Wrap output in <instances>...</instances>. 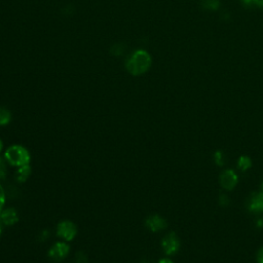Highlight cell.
<instances>
[{
    "label": "cell",
    "instance_id": "cell-1",
    "mask_svg": "<svg viewBox=\"0 0 263 263\" xmlns=\"http://www.w3.org/2000/svg\"><path fill=\"white\" fill-rule=\"evenodd\" d=\"M151 65V57L145 50H137L127 62L128 71L133 75L144 74Z\"/></svg>",
    "mask_w": 263,
    "mask_h": 263
},
{
    "label": "cell",
    "instance_id": "cell-2",
    "mask_svg": "<svg viewBox=\"0 0 263 263\" xmlns=\"http://www.w3.org/2000/svg\"><path fill=\"white\" fill-rule=\"evenodd\" d=\"M4 156L7 163L15 167L29 165L30 158H31L29 151L21 145H13L8 147L5 151Z\"/></svg>",
    "mask_w": 263,
    "mask_h": 263
},
{
    "label": "cell",
    "instance_id": "cell-3",
    "mask_svg": "<svg viewBox=\"0 0 263 263\" xmlns=\"http://www.w3.org/2000/svg\"><path fill=\"white\" fill-rule=\"evenodd\" d=\"M181 242L175 232H170L161 240V248L167 255H175L180 250Z\"/></svg>",
    "mask_w": 263,
    "mask_h": 263
},
{
    "label": "cell",
    "instance_id": "cell-4",
    "mask_svg": "<svg viewBox=\"0 0 263 263\" xmlns=\"http://www.w3.org/2000/svg\"><path fill=\"white\" fill-rule=\"evenodd\" d=\"M219 182L222 188L225 190H232L239 183V176L237 172L232 169H225L221 172Z\"/></svg>",
    "mask_w": 263,
    "mask_h": 263
},
{
    "label": "cell",
    "instance_id": "cell-5",
    "mask_svg": "<svg viewBox=\"0 0 263 263\" xmlns=\"http://www.w3.org/2000/svg\"><path fill=\"white\" fill-rule=\"evenodd\" d=\"M57 235L66 241H72L77 235V227L71 221H62L57 226Z\"/></svg>",
    "mask_w": 263,
    "mask_h": 263
},
{
    "label": "cell",
    "instance_id": "cell-6",
    "mask_svg": "<svg viewBox=\"0 0 263 263\" xmlns=\"http://www.w3.org/2000/svg\"><path fill=\"white\" fill-rule=\"evenodd\" d=\"M247 209L253 214L263 213V194L261 191L250 195L247 199Z\"/></svg>",
    "mask_w": 263,
    "mask_h": 263
},
{
    "label": "cell",
    "instance_id": "cell-7",
    "mask_svg": "<svg viewBox=\"0 0 263 263\" xmlns=\"http://www.w3.org/2000/svg\"><path fill=\"white\" fill-rule=\"evenodd\" d=\"M69 251L70 247L66 242H56V244L49 249L48 257L54 261H61L68 256Z\"/></svg>",
    "mask_w": 263,
    "mask_h": 263
},
{
    "label": "cell",
    "instance_id": "cell-8",
    "mask_svg": "<svg viewBox=\"0 0 263 263\" xmlns=\"http://www.w3.org/2000/svg\"><path fill=\"white\" fill-rule=\"evenodd\" d=\"M146 227L153 232H158L166 229L167 227V221L164 217H161L159 215H151L147 217L145 221Z\"/></svg>",
    "mask_w": 263,
    "mask_h": 263
},
{
    "label": "cell",
    "instance_id": "cell-9",
    "mask_svg": "<svg viewBox=\"0 0 263 263\" xmlns=\"http://www.w3.org/2000/svg\"><path fill=\"white\" fill-rule=\"evenodd\" d=\"M0 221L5 226H13L19 221V215L15 209H6L3 210L2 213L0 214Z\"/></svg>",
    "mask_w": 263,
    "mask_h": 263
},
{
    "label": "cell",
    "instance_id": "cell-10",
    "mask_svg": "<svg viewBox=\"0 0 263 263\" xmlns=\"http://www.w3.org/2000/svg\"><path fill=\"white\" fill-rule=\"evenodd\" d=\"M30 175H31V168H30L29 165H25L22 167H18L15 177L18 182L23 183V182H26L28 180Z\"/></svg>",
    "mask_w": 263,
    "mask_h": 263
},
{
    "label": "cell",
    "instance_id": "cell-11",
    "mask_svg": "<svg viewBox=\"0 0 263 263\" xmlns=\"http://www.w3.org/2000/svg\"><path fill=\"white\" fill-rule=\"evenodd\" d=\"M237 166H238L239 170H241L242 172H246V171L250 170L252 167V159L247 155H241L238 159Z\"/></svg>",
    "mask_w": 263,
    "mask_h": 263
},
{
    "label": "cell",
    "instance_id": "cell-12",
    "mask_svg": "<svg viewBox=\"0 0 263 263\" xmlns=\"http://www.w3.org/2000/svg\"><path fill=\"white\" fill-rule=\"evenodd\" d=\"M12 120V113L8 109L0 106V126H6Z\"/></svg>",
    "mask_w": 263,
    "mask_h": 263
},
{
    "label": "cell",
    "instance_id": "cell-13",
    "mask_svg": "<svg viewBox=\"0 0 263 263\" xmlns=\"http://www.w3.org/2000/svg\"><path fill=\"white\" fill-rule=\"evenodd\" d=\"M201 5L207 11H216L220 6L219 0H201Z\"/></svg>",
    "mask_w": 263,
    "mask_h": 263
},
{
    "label": "cell",
    "instance_id": "cell-14",
    "mask_svg": "<svg viewBox=\"0 0 263 263\" xmlns=\"http://www.w3.org/2000/svg\"><path fill=\"white\" fill-rule=\"evenodd\" d=\"M213 158H214V163L219 166V167H223L225 165V160H226V157H225V154L222 150H216L214 153V155H213Z\"/></svg>",
    "mask_w": 263,
    "mask_h": 263
},
{
    "label": "cell",
    "instance_id": "cell-15",
    "mask_svg": "<svg viewBox=\"0 0 263 263\" xmlns=\"http://www.w3.org/2000/svg\"><path fill=\"white\" fill-rule=\"evenodd\" d=\"M5 205V194H4V189L3 187L0 185V214L2 213L3 208Z\"/></svg>",
    "mask_w": 263,
    "mask_h": 263
},
{
    "label": "cell",
    "instance_id": "cell-16",
    "mask_svg": "<svg viewBox=\"0 0 263 263\" xmlns=\"http://www.w3.org/2000/svg\"><path fill=\"white\" fill-rule=\"evenodd\" d=\"M229 197L228 196H226L225 194H221L220 197H219V204L222 206V207H227L229 205Z\"/></svg>",
    "mask_w": 263,
    "mask_h": 263
},
{
    "label": "cell",
    "instance_id": "cell-17",
    "mask_svg": "<svg viewBox=\"0 0 263 263\" xmlns=\"http://www.w3.org/2000/svg\"><path fill=\"white\" fill-rule=\"evenodd\" d=\"M6 176V166L4 160L0 157V180L3 179Z\"/></svg>",
    "mask_w": 263,
    "mask_h": 263
},
{
    "label": "cell",
    "instance_id": "cell-18",
    "mask_svg": "<svg viewBox=\"0 0 263 263\" xmlns=\"http://www.w3.org/2000/svg\"><path fill=\"white\" fill-rule=\"evenodd\" d=\"M76 261L77 263H87V256L84 254V253H77L76 254Z\"/></svg>",
    "mask_w": 263,
    "mask_h": 263
},
{
    "label": "cell",
    "instance_id": "cell-19",
    "mask_svg": "<svg viewBox=\"0 0 263 263\" xmlns=\"http://www.w3.org/2000/svg\"><path fill=\"white\" fill-rule=\"evenodd\" d=\"M256 262L257 263H263V247H261L259 249V251L257 252L256 255Z\"/></svg>",
    "mask_w": 263,
    "mask_h": 263
},
{
    "label": "cell",
    "instance_id": "cell-20",
    "mask_svg": "<svg viewBox=\"0 0 263 263\" xmlns=\"http://www.w3.org/2000/svg\"><path fill=\"white\" fill-rule=\"evenodd\" d=\"M256 226L258 228H263V217H259L256 220Z\"/></svg>",
    "mask_w": 263,
    "mask_h": 263
},
{
    "label": "cell",
    "instance_id": "cell-21",
    "mask_svg": "<svg viewBox=\"0 0 263 263\" xmlns=\"http://www.w3.org/2000/svg\"><path fill=\"white\" fill-rule=\"evenodd\" d=\"M253 3H255L257 6L263 7V0H252Z\"/></svg>",
    "mask_w": 263,
    "mask_h": 263
},
{
    "label": "cell",
    "instance_id": "cell-22",
    "mask_svg": "<svg viewBox=\"0 0 263 263\" xmlns=\"http://www.w3.org/2000/svg\"><path fill=\"white\" fill-rule=\"evenodd\" d=\"M158 263H174L173 261H172L171 259L169 258H163V259H160Z\"/></svg>",
    "mask_w": 263,
    "mask_h": 263
},
{
    "label": "cell",
    "instance_id": "cell-23",
    "mask_svg": "<svg viewBox=\"0 0 263 263\" xmlns=\"http://www.w3.org/2000/svg\"><path fill=\"white\" fill-rule=\"evenodd\" d=\"M2 225H3V224H2V222L0 221V236L2 235V231H3V226H2Z\"/></svg>",
    "mask_w": 263,
    "mask_h": 263
},
{
    "label": "cell",
    "instance_id": "cell-24",
    "mask_svg": "<svg viewBox=\"0 0 263 263\" xmlns=\"http://www.w3.org/2000/svg\"><path fill=\"white\" fill-rule=\"evenodd\" d=\"M2 149H3V143H2V141L0 140V153H1Z\"/></svg>",
    "mask_w": 263,
    "mask_h": 263
},
{
    "label": "cell",
    "instance_id": "cell-25",
    "mask_svg": "<svg viewBox=\"0 0 263 263\" xmlns=\"http://www.w3.org/2000/svg\"><path fill=\"white\" fill-rule=\"evenodd\" d=\"M260 191L263 194V182H262V184H261V188H260Z\"/></svg>",
    "mask_w": 263,
    "mask_h": 263
},
{
    "label": "cell",
    "instance_id": "cell-26",
    "mask_svg": "<svg viewBox=\"0 0 263 263\" xmlns=\"http://www.w3.org/2000/svg\"><path fill=\"white\" fill-rule=\"evenodd\" d=\"M142 263H151V262H149V261H146V260H145V261H142Z\"/></svg>",
    "mask_w": 263,
    "mask_h": 263
}]
</instances>
